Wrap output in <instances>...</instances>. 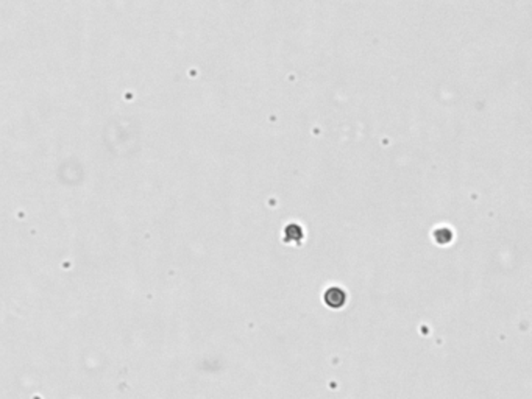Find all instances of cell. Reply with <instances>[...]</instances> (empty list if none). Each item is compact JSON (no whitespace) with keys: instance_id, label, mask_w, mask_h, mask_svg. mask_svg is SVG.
I'll list each match as a JSON object with an SVG mask.
<instances>
[{"instance_id":"6da1fadb","label":"cell","mask_w":532,"mask_h":399,"mask_svg":"<svg viewBox=\"0 0 532 399\" xmlns=\"http://www.w3.org/2000/svg\"><path fill=\"white\" fill-rule=\"evenodd\" d=\"M325 298H326V302L331 306V308H340V306L345 302L347 295L343 293L340 289H329Z\"/></svg>"}]
</instances>
